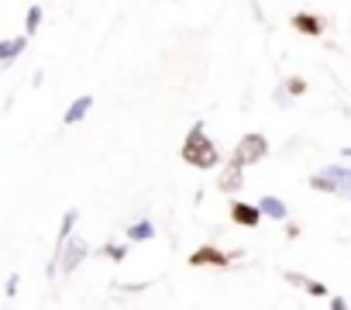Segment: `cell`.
<instances>
[{"instance_id": "ac0fdd59", "label": "cell", "mask_w": 351, "mask_h": 310, "mask_svg": "<svg viewBox=\"0 0 351 310\" xmlns=\"http://www.w3.org/2000/svg\"><path fill=\"white\" fill-rule=\"evenodd\" d=\"M330 310H348V300L344 296H330Z\"/></svg>"}, {"instance_id": "30bf717a", "label": "cell", "mask_w": 351, "mask_h": 310, "mask_svg": "<svg viewBox=\"0 0 351 310\" xmlns=\"http://www.w3.org/2000/svg\"><path fill=\"white\" fill-rule=\"evenodd\" d=\"M282 279H286L289 286H300V289L310 293V296H327V293H330L324 283H317V279H310V276H303V272H282Z\"/></svg>"}, {"instance_id": "8fae6325", "label": "cell", "mask_w": 351, "mask_h": 310, "mask_svg": "<svg viewBox=\"0 0 351 310\" xmlns=\"http://www.w3.org/2000/svg\"><path fill=\"white\" fill-rule=\"evenodd\" d=\"M25 45H28V38H25V35L4 38V42H0V66H11V62L25 52Z\"/></svg>"}, {"instance_id": "6da1fadb", "label": "cell", "mask_w": 351, "mask_h": 310, "mask_svg": "<svg viewBox=\"0 0 351 310\" xmlns=\"http://www.w3.org/2000/svg\"><path fill=\"white\" fill-rule=\"evenodd\" d=\"M180 155H183V163L193 166V169H214V166L221 163V152H217V145L207 138V128H204V124H193V128H190V134H186Z\"/></svg>"}, {"instance_id": "5bb4252c", "label": "cell", "mask_w": 351, "mask_h": 310, "mask_svg": "<svg viewBox=\"0 0 351 310\" xmlns=\"http://www.w3.org/2000/svg\"><path fill=\"white\" fill-rule=\"evenodd\" d=\"M152 235H155L152 221H138V224H131V228H128V238H131V241H148Z\"/></svg>"}, {"instance_id": "2e32d148", "label": "cell", "mask_w": 351, "mask_h": 310, "mask_svg": "<svg viewBox=\"0 0 351 310\" xmlns=\"http://www.w3.org/2000/svg\"><path fill=\"white\" fill-rule=\"evenodd\" d=\"M279 90H282V93H286V97H300V93H303V90H306V83H303V80H300V76H289V80H286V83H282V86H279Z\"/></svg>"}, {"instance_id": "e0dca14e", "label": "cell", "mask_w": 351, "mask_h": 310, "mask_svg": "<svg viewBox=\"0 0 351 310\" xmlns=\"http://www.w3.org/2000/svg\"><path fill=\"white\" fill-rule=\"evenodd\" d=\"M100 255H107L110 262H121V259L128 255V245H104V248H100Z\"/></svg>"}, {"instance_id": "d6986e66", "label": "cell", "mask_w": 351, "mask_h": 310, "mask_svg": "<svg viewBox=\"0 0 351 310\" xmlns=\"http://www.w3.org/2000/svg\"><path fill=\"white\" fill-rule=\"evenodd\" d=\"M8 296H18V276H8Z\"/></svg>"}, {"instance_id": "52a82bcc", "label": "cell", "mask_w": 351, "mask_h": 310, "mask_svg": "<svg viewBox=\"0 0 351 310\" xmlns=\"http://www.w3.org/2000/svg\"><path fill=\"white\" fill-rule=\"evenodd\" d=\"M241 187H245V169H238L234 163H228L221 169V176H217V190L234 197V193H241Z\"/></svg>"}, {"instance_id": "277c9868", "label": "cell", "mask_w": 351, "mask_h": 310, "mask_svg": "<svg viewBox=\"0 0 351 310\" xmlns=\"http://www.w3.org/2000/svg\"><path fill=\"white\" fill-rule=\"evenodd\" d=\"M76 221H80V211H66V217H62V224H59L56 252H52V259H49V265H45V276H49V279H52V276H59V255H62V248H66V241H69V235H73Z\"/></svg>"}, {"instance_id": "9a60e30c", "label": "cell", "mask_w": 351, "mask_h": 310, "mask_svg": "<svg viewBox=\"0 0 351 310\" xmlns=\"http://www.w3.org/2000/svg\"><path fill=\"white\" fill-rule=\"evenodd\" d=\"M42 14H45V11H42L38 4L28 8V14H25V32H28V35H35V32L42 28ZM28 35H25V38H28Z\"/></svg>"}, {"instance_id": "7c38bea8", "label": "cell", "mask_w": 351, "mask_h": 310, "mask_svg": "<svg viewBox=\"0 0 351 310\" xmlns=\"http://www.w3.org/2000/svg\"><path fill=\"white\" fill-rule=\"evenodd\" d=\"M90 107H93V97H80V100H73V104L66 107V114H62V124H66V128L80 124V121L90 114Z\"/></svg>"}, {"instance_id": "4fadbf2b", "label": "cell", "mask_w": 351, "mask_h": 310, "mask_svg": "<svg viewBox=\"0 0 351 310\" xmlns=\"http://www.w3.org/2000/svg\"><path fill=\"white\" fill-rule=\"evenodd\" d=\"M255 207H258V214H262V217H272V221H286V214H289V207H286L279 197H269V193H265Z\"/></svg>"}, {"instance_id": "8992f818", "label": "cell", "mask_w": 351, "mask_h": 310, "mask_svg": "<svg viewBox=\"0 0 351 310\" xmlns=\"http://www.w3.org/2000/svg\"><path fill=\"white\" fill-rule=\"evenodd\" d=\"M231 259L234 255H228V252H221V248H214V245H200L193 255H190V265H197V269H228L231 265Z\"/></svg>"}, {"instance_id": "5b68a950", "label": "cell", "mask_w": 351, "mask_h": 310, "mask_svg": "<svg viewBox=\"0 0 351 310\" xmlns=\"http://www.w3.org/2000/svg\"><path fill=\"white\" fill-rule=\"evenodd\" d=\"M86 255H90V245H86L83 238L69 235V241H66V248H62V255H59V272H76Z\"/></svg>"}, {"instance_id": "ba28073f", "label": "cell", "mask_w": 351, "mask_h": 310, "mask_svg": "<svg viewBox=\"0 0 351 310\" xmlns=\"http://www.w3.org/2000/svg\"><path fill=\"white\" fill-rule=\"evenodd\" d=\"M293 28H296L300 35L317 38V35H324V18H320V14H310V11H296V14H293Z\"/></svg>"}, {"instance_id": "3957f363", "label": "cell", "mask_w": 351, "mask_h": 310, "mask_svg": "<svg viewBox=\"0 0 351 310\" xmlns=\"http://www.w3.org/2000/svg\"><path fill=\"white\" fill-rule=\"evenodd\" d=\"M310 190H324V193H337V197H351V173L344 166H324L320 173L310 176Z\"/></svg>"}, {"instance_id": "9c48e42d", "label": "cell", "mask_w": 351, "mask_h": 310, "mask_svg": "<svg viewBox=\"0 0 351 310\" xmlns=\"http://www.w3.org/2000/svg\"><path fill=\"white\" fill-rule=\"evenodd\" d=\"M231 221H234V224H241V228H258L262 214H258V207H255V204L234 200V204H231Z\"/></svg>"}, {"instance_id": "ffe728a7", "label": "cell", "mask_w": 351, "mask_h": 310, "mask_svg": "<svg viewBox=\"0 0 351 310\" xmlns=\"http://www.w3.org/2000/svg\"><path fill=\"white\" fill-rule=\"evenodd\" d=\"M286 238H300V224H286Z\"/></svg>"}, {"instance_id": "7a4b0ae2", "label": "cell", "mask_w": 351, "mask_h": 310, "mask_svg": "<svg viewBox=\"0 0 351 310\" xmlns=\"http://www.w3.org/2000/svg\"><path fill=\"white\" fill-rule=\"evenodd\" d=\"M265 155H269V138H265L262 131H248V134H241V141L234 145L231 163H234L238 169H245V166H255V163H262Z\"/></svg>"}]
</instances>
